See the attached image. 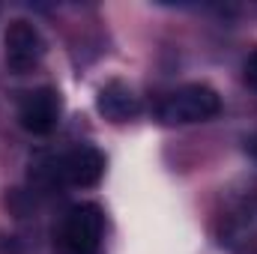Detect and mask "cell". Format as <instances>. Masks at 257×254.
I'll return each instance as SVG.
<instances>
[{"label": "cell", "mask_w": 257, "mask_h": 254, "mask_svg": "<svg viewBox=\"0 0 257 254\" xmlns=\"http://www.w3.org/2000/svg\"><path fill=\"white\" fill-rule=\"evenodd\" d=\"M245 150H248V156H251V159L257 162V132L251 135V138H248V141H245Z\"/></svg>", "instance_id": "cell-8"}, {"label": "cell", "mask_w": 257, "mask_h": 254, "mask_svg": "<svg viewBox=\"0 0 257 254\" xmlns=\"http://www.w3.org/2000/svg\"><path fill=\"white\" fill-rule=\"evenodd\" d=\"M60 93L54 87H36L30 93H24L21 105H18V123L27 129L30 135H48L60 123Z\"/></svg>", "instance_id": "cell-5"}, {"label": "cell", "mask_w": 257, "mask_h": 254, "mask_svg": "<svg viewBox=\"0 0 257 254\" xmlns=\"http://www.w3.org/2000/svg\"><path fill=\"white\" fill-rule=\"evenodd\" d=\"M96 108L105 120L111 123H126L132 117L141 114V99L135 96V90L123 81H108L99 96H96Z\"/></svg>", "instance_id": "cell-6"}, {"label": "cell", "mask_w": 257, "mask_h": 254, "mask_svg": "<svg viewBox=\"0 0 257 254\" xmlns=\"http://www.w3.org/2000/svg\"><path fill=\"white\" fill-rule=\"evenodd\" d=\"M245 81H248V84L257 90V51L248 57V60H245Z\"/></svg>", "instance_id": "cell-7"}, {"label": "cell", "mask_w": 257, "mask_h": 254, "mask_svg": "<svg viewBox=\"0 0 257 254\" xmlns=\"http://www.w3.org/2000/svg\"><path fill=\"white\" fill-rule=\"evenodd\" d=\"M221 111V96L206 84H186L165 96L159 105V120L168 126H186V123H203L212 120Z\"/></svg>", "instance_id": "cell-2"}, {"label": "cell", "mask_w": 257, "mask_h": 254, "mask_svg": "<svg viewBox=\"0 0 257 254\" xmlns=\"http://www.w3.org/2000/svg\"><path fill=\"white\" fill-rule=\"evenodd\" d=\"M105 174V156L96 150V147H75L63 153L54 168H51V177L63 186H75V189H90L102 180Z\"/></svg>", "instance_id": "cell-4"}, {"label": "cell", "mask_w": 257, "mask_h": 254, "mask_svg": "<svg viewBox=\"0 0 257 254\" xmlns=\"http://www.w3.org/2000/svg\"><path fill=\"white\" fill-rule=\"evenodd\" d=\"M3 57H6V69L12 75H27L33 72L36 66L42 63L45 57V39L39 33L36 24L24 21V18H15L9 21L6 27V36H3Z\"/></svg>", "instance_id": "cell-3"}, {"label": "cell", "mask_w": 257, "mask_h": 254, "mask_svg": "<svg viewBox=\"0 0 257 254\" xmlns=\"http://www.w3.org/2000/svg\"><path fill=\"white\" fill-rule=\"evenodd\" d=\"M105 236V212L99 203H75L69 206L57 230V242L63 254H99Z\"/></svg>", "instance_id": "cell-1"}]
</instances>
